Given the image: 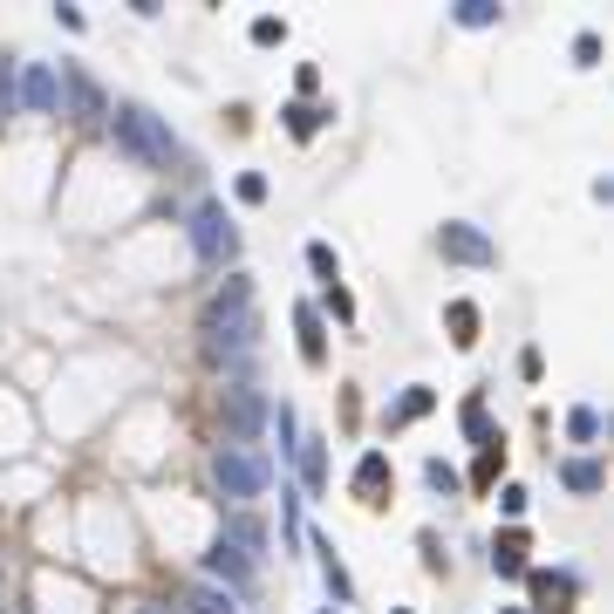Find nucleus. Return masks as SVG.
I'll list each match as a JSON object with an SVG mask.
<instances>
[{"label":"nucleus","instance_id":"nucleus-21","mask_svg":"<svg viewBox=\"0 0 614 614\" xmlns=\"http://www.w3.org/2000/svg\"><path fill=\"white\" fill-rule=\"evenodd\" d=\"M492 567H499V574H526V532H519V526H512V532H499Z\"/></svg>","mask_w":614,"mask_h":614},{"label":"nucleus","instance_id":"nucleus-6","mask_svg":"<svg viewBox=\"0 0 614 614\" xmlns=\"http://www.w3.org/2000/svg\"><path fill=\"white\" fill-rule=\"evenodd\" d=\"M438 253L451 267H492L499 260V246L484 240V225H471V219H444L438 225Z\"/></svg>","mask_w":614,"mask_h":614},{"label":"nucleus","instance_id":"nucleus-32","mask_svg":"<svg viewBox=\"0 0 614 614\" xmlns=\"http://www.w3.org/2000/svg\"><path fill=\"white\" fill-rule=\"evenodd\" d=\"M594 62H601V35L580 28V35H574V69H594Z\"/></svg>","mask_w":614,"mask_h":614},{"label":"nucleus","instance_id":"nucleus-5","mask_svg":"<svg viewBox=\"0 0 614 614\" xmlns=\"http://www.w3.org/2000/svg\"><path fill=\"white\" fill-rule=\"evenodd\" d=\"M56 83H62V116L89 123V131H96V123H110V96L96 89V75H89V69H75V62H69Z\"/></svg>","mask_w":614,"mask_h":614},{"label":"nucleus","instance_id":"nucleus-24","mask_svg":"<svg viewBox=\"0 0 614 614\" xmlns=\"http://www.w3.org/2000/svg\"><path fill=\"white\" fill-rule=\"evenodd\" d=\"M451 21L457 28H499V0H457Z\"/></svg>","mask_w":614,"mask_h":614},{"label":"nucleus","instance_id":"nucleus-17","mask_svg":"<svg viewBox=\"0 0 614 614\" xmlns=\"http://www.w3.org/2000/svg\"><path fill=\"white\" fill-rule=\"evenodd\" d=\"M185 607L192 614H240V594H225V587H212V580H192L185 587Z\"/></svg>","mask_w":614,"mask_h":614},{"label":"nucleus","instance_id":"nucleus-29","mask_svg":"<svg viewBox=\"0 0 614 614\" xmlns=\"http://www.w3.org/2000/svg\"><path fill=\"white\" fill-rule=\"evenodd\" d=\"M246 35H253V48H280V41H287V21H280V14H260Z\"/></svg>","mask_w":614,"mask_h":614},{"label":"nucleus","instance_id":"nucleus-27","mask_svg":"<svg viewBox=\"0 0 614 614\" xmlns=\"http://www.w3.org/2000/svg\"><path fill=\"white\" fill-rule=\"evenodd\" d=\"M14 110H21V62L0 56V116H14Z\"/></svg>","mask_w":614,"mask_h":614},{"label":"nucleus","instance_id":"nucleus-2","mask_svg":"<svg viewBox=\"0 0 614 614\" xmlns=\"http://www.w3.org/2000/svg\"><path fill=\"white\" fill-rule=\"evenodd\" d=\"M212 484H219V499H225V512H246L253 499H267V484H273V465H267L260 451L219 444V451H212Z\"/></svg>","mask_w":614,"mask_h":614},{"label":"nucleus","instance_id":"nucleus-20","mask_svg":"<svg viewBox=\"0 0 614 614\" xmlns=\"http://www.w3.org/2000/svg\"><path fill=\"white\" fill-rule=\"evenodd\" d=\"M601 430H607V423H601L594 403H574V409H567V438H574V444H601Z\"/></svg>","mask_w":614,"mask_h":614},{"label":"nucleus","instance_id":"nucleus-25","mask_svg":"<svg viewBox=\"0 0 614 614\" xmlns=\"http://www.w3.org/2000/svg\"><path fill=\"white\" fill-rule=\"evenodd\" d=\"M267 423H273V438H280V457H294V444H300V417H294V403L267 409Z\"/></svg>","mask_w":614,"mask_h":614},{"label":"nucleus","instance_id":"nucleus-13","mask_svg":"<svg viewBox=\"0 0 614 614\" xmlns=\"http://www.w3.org/2000/svg\"><path fill=\"white\" fill-rule=\"evenodd\" d=\"M280 123H287V137L294 144H307V137H315V131H328V123H335V110H315V102H287V110H280Z\"/></svg>","mask_w":614,"mask_h":614},{"label":"nucleus","instance_id":"nucleus-10","mask_svg":"<svg viewBox=\"0 0 614 614\" xmlns=\"http://www.w3.org/2000/svg\"><path fill=\"white\" fill-rule=\"evenodd\" d=\"M205 580L225 587V594H240V587H253V560H240L225 540H212V547H205Z\"/></svg>","mask_w":614,"mask_h":614},{"label":"nucleus","instance_id":"nucleus-15","mask_svg":"<svg viewBox=\"0 0 614 614\" xmlns=\"http://www.w3.org/2000/svg\"><path fill=\"white\" fill-rule=\"evenodd\" d=\"M315 553H321V580H328V594H335V607H348V601H355V580H348V567H342L335 540H315Z\"/></svg>","mask_w":614,"mask_h":614},{"label":"nucleus","instance_id":"nucleus-1","mask_svg":"<svg viewBox=\"0 0 614 614\" xmlns=\"http://www.w3.org/2000/svg\"><path fill=\"white\" fill-rule=\"evenodd\" d=\"M110 137L123 158H137L144 171H171L177 158V131L150 110V102H110Z\"/></svg>","mask_w":614,"mask_h":614},{"label":"nucleus","instance_id":"nucleus-12","mask_svg":"<svg viewBox=\"0 0 614 614\" xmlns=\"http://www.w3.org/2000/svg\"><path fill=\"white\" fill-rule=\"evenodd\" d=\"M294 328H300V363H307V369H321V363H328V335H321L315 300H300V307H294Z\"/></svg>","mask_w":614,"mask_h":614},{"label":"nucleus","instance_id":"nucleus-23","mask_svg":"<svg viewBox=\"0 0 614 614\" xmlns=\"http://www.w3.org/2000/svg\"><path fill=\"white\" fill-rule=\"evenodd\" d=\"M444 321H451V342H457V348H471V342H478V307H471V300H451V307H444Z\"/></svg>","mask_w":614,"mask_h":614},{"label":"nucleus","instance_id":"nucleus-37","mask_svg":"<svg viewBox=\"0 0 614 614\" xmlns=\"http://www.w3.org/2000/svg\"><path fill=\"white\" fill-rule=\"evenodd\" d=\"M321 614H342V607H321Z\"/></svg>","mask_w":614,"mask_h":614},{"label":"nucleus","instance_id":"nucleus-35","mask_svg":"<svg viewBox=\"0 0 614 614\" xmlns=\"http://www.w3.org/2000/svg\"><path fill=\"white\" fill-rule=\"evenodd\" d=\"M137 614H177L171 601H137Z\"/></svg>","mask_w":614,"mask_h":614},{"label":"nucleus","instance_id":"nucleus-28","mask_svg":"<svg viewBox=\"0 0 614 614\" xmlns=\"http://www.w3.org/2000/svg\"><path fill=\"white\" fill-rule=\"evenodd\" d=\"M423 478H430V492H444V499H457V492H465L457 465H444V457H430V465H423Z\"/></svg>","mask_w":614,"mask_h":614},{"label":"nucleus","instance_id":"nucleus-30","mask_svg":"<svg viewBox=\"0 0 614 614\" xmlns=\"http://www.w3.org/2000/svg\"><path fill=\"white\" fill-rule=\"evenodd\" d=\"M280 532H287V547H300V492H280Z\"/></svg>","mask_w":614,"mask_h":614},{"label":"nucleus","instance_id":"nucleus-3","mask_svg":"<svg viewBox=\"0 0 614 614\" xmlns=\"http://www.w3.org/2000/svg\"><path fill=\"white\" fill-rule=\"evenodd\" d=\"M185 233H192V253H198L205 267H225V260H240V225H233V212H225L219 198H198V205H192Z\"/></svg>","mask_w":614,"mask_h":614},{"label":"nucleus","instance_id":"nucleus-31","mask_svg":"<svg viewBox=\"0 0 614 614\" xmlns=\"http://www.w3.org/2000/svg\"><path fill=\"white\" fill-rule=\"evenodd\" d=\"M233 192H240V205H267L273 185H267V171H240V185H233Z\"/></svg>","mask_w":614,"mask_h":614},{"label":"nucleus","instance_id":"nucleus-34","mask_svg":"<svg viewBox=\"0 0 614 614\" xmlns=\"http://www.w3.org/2000/svg\"><path fill=\"white\" fill-rule=\"evenodd\" d=\"M499 505H505V519H519V512H526V484H505Z\"/></svg>","mask_w":614,"mask_h":614},{"label":"nucleus","instance_id":"nucleus-18","mask_svg":"<svg viewBox=\"0 0 614 614\" xmlns=\"http://www.w3.org/2000/svg\"><path fill=\"white\" fill-rule=\"evenodd\" d=\"M560 484H567V492H580V499H594L607 478H601L594 457H567V465H560Z\"/></svg>","mask_w":614,"mask_h":614},{"label":"nucleus","instance_id":"nucleus-16","mask_svg":"<svg viewBox=\"0 0 614 614\" xmlns=\"http://www.w3.org/2000/svg\"><path fill=\"white\" fill-rule=\"evenodd\" d=\"M348 484H355V499H369V505H376V499H382V484H390V457H382V451H363V465H355Z\"/></svg>","mask_w":614,"mask_h":614},{"label":"nucleus","instance_id":"nucleus-9","mask_svg":"<svg viewBox=\"0 0 614 614\" xmlns=\"http://www.w3.org/2000/svg\"><path fill=\"white\" fill-rule=\"evenodd\" d=\"M246 307H253V273H233V280H225V287H219L212 300H205V315H198V328H205V335H212L219 321H233V315H246Z\"/></svg>","mask_w":614,"mask_h":614},{"label":"nucleus","instance_id":"nucleus-11","mask_svg":"<svg viewBox=\"0 0 614 614\" xmlns=\"http://www.w3.org/2000/svg\"><path fill=\"white\" fill-rule=\"evenodd\" d=\"M253 342H260V307H246V315H233V321H219V328H212V355H225V348L246 355Z\"/></svg>","mask_w":614,"mask_h":614},{"label":"nucleus","instance_id":"nucleus-19","mask_svg":"<svg viewBox=\"0 0 614 614\" xmlns=\"http://www.w3.org/2000/svg\"><path fill=\"white\" fill-rule=\"evenodd\" d=\"M430 403H438V390H430V382H409V390H403V403L390 409V430H403V423H417V417H423Z\"/></svg>","mask_w":614,"mask_h":614},{"label":"nucleus","instance_id":"nucleus-22","mask_svg":"<svg viewBox=\"0 0 614 614\" xmlns=\"http://www.w3.org/2000/svg\"><path fill=\"white\" fill-rule=\"evenodd\" d=\"M307 267H315L321 287H342V260H335V246H328V240H307Z\"/></svg>","mask_w":614,"mask_h":614},{"label":"nucleus","instance_id":"nucleus-26","mask_svg":"<svg viewBox=\"0 0 614 614\" xmlns=\"http://www.w3.org/2000/svg\"><path fill=\"white\" fill-rule=\"evenodd\" d=\"M465 438H471V444H505L499 430H492V417H484V396L465 403Z\"/></svg>","mask_w":614,"mask_h":614},{"label":"nucleus","instance_id":"nucleus-14","mask_svg":"<svg viewBox=\"0 0 614 614\" xmlns=\"http://www.w3.org/2000/svg\"><path fill=\"white\" fill-rule=\"evenodd\" d=\"M328 438H300L294 444V465H300V484L307 492H328V451H321Z\"/></svg>","mask_w":614,"mask_h":614},{"label":"nucleus","instance_id":"nucleus-7","mask_svg":"<svg viewBox=\"0 0 614 614\" xmlns=\"http://www.w3.org/2000/svg\"><path fill=\"white\" fill-rule=\"evenodd\" d=\"M21 110H35V116H56L62 110V83H56V69H48V62H21Z\"/></svg>","mask_w":614,"mask_h":614},{"label":"nucleus","instance_id":"nucleus-36","mask_svg":"<svg viewBox=\"0 0 614 614\" xmlns=\"http://www.w3.org/2000/svg\"><path fill=\"white\" fill-rule=\"evenodd\" d=\"M505 614H526V607H505Z\"/></svg>","mask_w":614,"mask_h":614},{"label":"nucleus","instance_id":"nucleus-4","mask_svg":"<svg viewBox=\"0 0 614 614\" xmlns=\"http://www.w3.org/2000/svg\"><path fill=\"white\" fill-rule=\"evenodd\" d=\"M260 430H267V396L253 390V382H233V390H225V444L253 451Z\"/></svg>","mask_w":614,"mask_h":614},{"label":"nucleus","instance_id":"nucleus-8","mask_svg":"<svg viewBox=\"0 0 614 614\" xmlns=\"http://www.w3.org/2000/svg\"><path fill=\"white\" fill-rule=\"evenodd\" d=\"M219 540H225V547H233L240 560H253V567H260V560H267V547H273V532H267L260 519H253V512H225V526H219Z\"/></svg>","mask_w":614,"mask_h":614},{"label":"nucleus","instance_id":"nucleus-38","mask_svg":"<svg viewBox=\"0 0 614 614\" xmlns=\"http://www.w3.org/2000/svg\"><path fill=\"white\" fill-rule=\"evenodd\" d=\"M390 614H409V607H390Z\"/></svg>","mask_w":614,"mask_h":614},{"label":"nucleus","instance_id":"nucleus-33","mask_svg":"<svg viewBox=\"0 0 614 614\" xmlns=\"http://www.w3.org/2000/svg\"><path fill=\"white\" fill-rule=\"evenodd\" d=\"M328 315H335V321H355V294H348V287H328Z\"/></svg>","mask_w":614,"mask_h":614}]
</instances>
